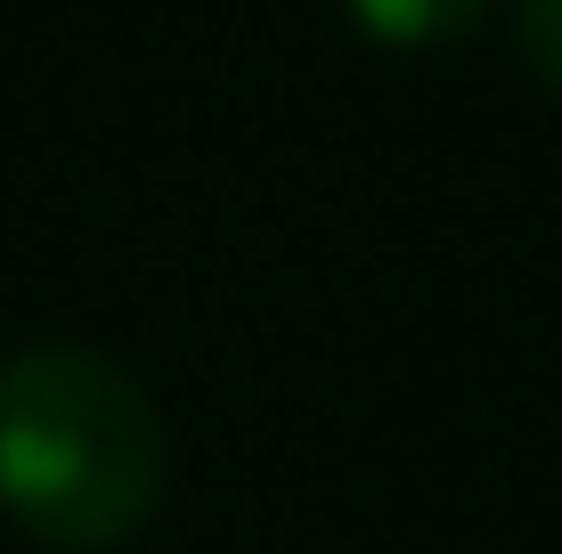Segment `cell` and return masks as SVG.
Segmentation results:
<instances>
[{
  "label": "cell",
  "instance_id": "cell-3",
  "mask_svg": "<svg viewBox=\"0 0 562 554\" xmlns=\"http://www.w3.org/2000/svg\"><path fill=\"white\" fill-rule=\"evenodd\" d=\"M514 33H521V57L562 90V0H514Z\"/></svg>",
  "mask_w": 562,
  "mask_h": 554
},
{
  "label": "cell",
  "instance_id": "cell-1",
  "mask_svg": "<svg viewBox=\"0 0 562 554\" xmlns=\"http://www.w3.org/2000/svg\"><path fill=\"white\" fill-rule=\"evenodd\" d=\"M164 498V416L114 359L42 342L0 368V513L25 539L99 554Z\"/></svg>",
  "mask_w": 562,
  "mask_h": 554
},
{
  "label": "cell",
  "instance_id": "cell-2",
  "mask_svg": "<svg viewBox=\"0 0 562 554\" xmlns=\"http://www.w3.org/2000/svg\"><path fill=\"white\" fill-rule=\"evenodd\" d=\"M342 9H351V25L367 33V42L432 49V42H464L490 0H342Z\"/></svg>",
  "mask_w": 562,
  "mask_h": 554
}]
</instances>
